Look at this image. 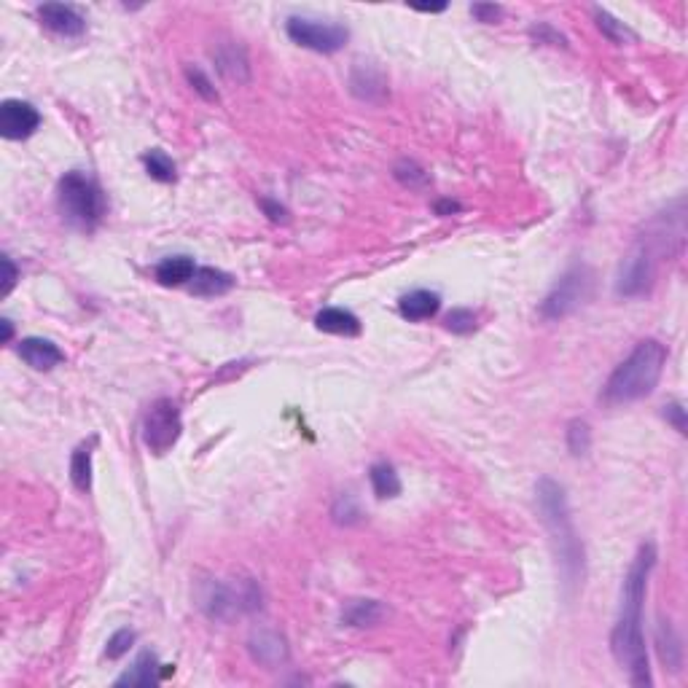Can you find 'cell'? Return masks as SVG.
<instances>
[{"instance_id": "cell-24", "label": "cell", "mask_w": 688, "mask_h": 688, "mask_svg": "<svg viewBox=\"0 0 688 688\" xmlns=\"http://www.w3.org/2000/svg\"><path fill=\"white\" fill-rule=\"evenodd\" d=\"M368 479H371V487L376 493V498H398L401 495V479L395 474V468L390 463H376L371 466L368 471Z\"/></svg>"}, {"instance_id": "cell-13", "label": "cell", "mask_w": 688, "mask_h": 688, "mask_svg": "<svg viewBox=\"0 0 688 688\" xmlns=\"http://www.w3.org/2000/svg\"><path fill=\"white\" fill-rule=\"evenodd\" d=\"M349 89L358 100L382 103L387 95V78L374 62H355V68L349 73Z\"/></svg>"}, {"instance_id": "cell-20", "label": "cell", "mask_w": 688, "mask_h": 688, "mask_svg": "<svg viewBox=\"0 0 688 688\" xmlns=\"http://www.w3.org/2000/svg\"><path fill=\"white\" fill-rule=\"evenodd\" d=\"M315 326L326 334H337V337H355L360 334V321L342 307H326L315 315Z\"/></svg>"}, {"instance_id": "cell-4", "label": "cell", "mask_w": 688, "mask_h": 688, "mask_svg": "<svg viewBox=\"0 0 688 688\" xmlns=\"http://www.w3.org/2000/svg\"><path fill=\"white\" fill-rule=\"evenodd\" d=\"M57 207L70 226L89 231L105 218L108 199L92 175L65 172L57 183Z\"/></svg>"}, {"instance_id": "cell-19", "label": "cell", "mask_w": 688, "mask_h": 688, "mask_svg": "<svg viewBox=\"0 0 688 688\" xmlns=\"http://www.w3.org/2000/svg\"><path fill=\"white\" fill-rule=\"evenodd\" d=\"M387 616V608L379 600H347L342 608V624L347 627H374Z\"/></svg>"}, {"instance_id": "cell-7", "label": "cell", "mask_w": 688, "mask_h": 688, "mask_svg": "<svg viewBox=\"0 0 688 688\" xmlns=\"http://www.w3.org/2000/svg\"><path fill=\"white\" fill-rule=\"evenodd\" d=\"M654 253H656V242L651 237L632 245V250L627 253V258L619 267V277H616L619 296L635 299V296L648 294V288L654 285V275H656Z\"/></svg>"}, {"instance_id": "cell-18", "label": "cell", "mask_w": 688, "mask_h": 688, "mask_svg": "<svg viewBox=\"0 0 688 688\" xmlns=\"http://www.w3.org/2000/svg\"><path fill=\"white\" fill-rule=\"evenodd\" d=\"M439 310H441V296L433 291H412V294L401 296V302H398V312L412 323L428 321Z\"/></svg>"}, {"instance_id": "cell-26", "label": "cell", "mask_w": 688, "mask_h": 688, "mask_svg": "<svg viewBox=\"0 0 688 688\" xmlns=\"http://www.w3.org/2000/svg\"><path fill=\"white\" fill-rule=\"evenodd\" d=\"M143 165H146V172H149L154 180H159V183H172V180L177 177L175 162H172L162 149H154V151L143 154Z\"/></svg>"}, {"instance_id": "cell-38", "label": "cell", "mask_w": 688, "mask_h": 688, "mask_svg": "<svg viewBox=\"0 0 688 688\" xmlns=\"http://www.w3.org/2000/svg\"><path fill=\"white\" fill-rule=\"evenodd\" d=\"M455 210H460V204H457V202H439V204H436V213H439V215H444V213H455Z\"/></svg>"}, {"instance_id": "cell-11", "label": "cell", "mask_w": 688, "mask_h": 688, "mask_svg": "<svg viewBox=\"0 0 688 688\" xmlns=\"http://www.w3.org/2000/svg\"><path fill=\"white\" fill-rule=\"evenodd\" d=\"M248 651L267 670H277V667L288 665V659H291L288 640L275 629H253V635L248 640Z\"/></svg>"}, {"instance_id": "cell-40", "label": "cell", "mask_w": 688, "mask_h": 688, "mask_svg": "<svg viewBox=\"0 0 688 688\" xmlns=\"http://www.w3.org/2000/svg\"><path fill=\"white\" fill-rule=\"evenodd\" d=\"M447 5L441 3V5H414V11H425V14H439V11H444Z\"/></svg>"}, {"instance_id": "cell-35", "label": "cell", "mask_w": 688, "mask_h": 688, "mask_svg": "<svg viewBox=\"0 0 688 688\" xmlns=\"http://www.w3.org/2000/svg\"><path fill=\"white\" fill-rule=\"evenodd\" d=\"M665 417H667V422L675 425L678 433H686V409H683V403H667Z\"/></svg>"}, {"instance_id": "cell-17", "label": "cell", "mask_w": 688, "mask_h": 688, "mask_svg": "<svg viewBox=\"0 0 688 688\" xmlns=\"http://www.w3.org/2000/svg\"><path fill=\"white\" fill-rule=\"evenodd\" d=\"M162 678H165V665H159L151 651H143L138 662L116 681V686H157Z\"/></svg>"}, {"instance_id": "cell-25", "label": "cell", "mask_w": 688, "mask_h": 688, "mask_svg": "<svg viewBox=\"0 0 688 688\" xmlns=\"http://www.w3.org/2000/svg\"><path fill=\"white\" fill-rule=\"evenodd\" d=\"M594 19L600 32L611 41V43H638V32H632L624 22H619L611 11L605 8H594Z\"/></svg>"}, {"instance_id": "cell-23", "label": "cell", "mask_w": 688, "mask_h": 688, "mask_svg": "<svg viewBox=\"0 0 688 688\" xmlns=\"http://www.w3.org/2000/svg\"><path fill=\"white\" fill-rule=\"evenodd\" d=\"M92 444H95V439L89 444H81L70 457V479L78 493L92 490Z\"/></svg>"}, {"instance_id": "cell-15", "label": "cell", "mask_w": 688, "mask_h": 688, "mask_svg": "<svg viewBox=\"0 0 688 688\" xmlns=\"http://www.w3.org/2000/svg\"><path fill=\"white\" fill-rule=\"evenodd\" d=\"M16 352H19V358H22L30 368H35V371H51L54 366H59V363L65 360V352H62L57 344L49 342V339H41V337H27V339H22L19 347H16Z\"/></svg>"}, {"instance_id": "cell-12", "label": "cell", "mask_w": 688, "mask_h": 688, "mask_svg": "<svg viewBox=\"0 0 688 688\" xmlns=\"http://www.w3.org/2000/svg\"><path fill=\"white\" fill-rule=\"evenodd\" d=\"M38 19L46 30L62 35V38H76L86 30V19L65 3H43L38 5Z\"/></svg>"}, {"instance_id": "cell-36", "label": "cell", "mask_w": 688, "mask_h": 688, "mask_svg": "<svg viewBox=\"0 0 688 688\" xmlns=\"http://www.w3.org/2000/svg\"><path fill=\"white\" fill-rule=\"evenodd\" d=\"M261 207H264V213H267L275 223H285V221H288V210H285L283 204H277V202H272V199H261Z\"/></svg>"}, {"instance_id": "cell-9", "label": "cell", "mask_w": 688, "mask_h": 688, "mask_svg": "<svg viewBox=\"0 0 688 688\" xmlns=\"http://www.w3.org/2000/svg\"><path fill=\"white\" fill-rule=\"evenodd\" d=\"M183 430L180 406L172 398H159L149 406L143 420V441L154 455H167Z\"/></svg>"}, {"instance_id": "cell-34", "label": "cell", "mask_w": 688, "mask_h": 688, "mask_svg": "<svg viewBox=\"0 0 688 688\" xmlns=\"http://www.w3.org/2000/svg\"><path fill=\"white\" fill-rule=\"evenodd\" d=\"M471 14L484 22V24H495L501 16H503V5H495V3H474L471 5Z\"/></svg>"}, {"instance_id": "cell-5", "label": "cell", "mask_w": 688, "mask_h": 688, "mask_svg": "<svg viewBox=\"0 0 688 688\" xmlns=\"http://www.w3.org/2000/svg\"><path fill=\"white\" fill-rule=\"evenodd\" d=\"M196 605L213 621H231L240 613H256L264 605L261 586L253 578H240L237 584L202 581L196 586Z\"/></svg>"}, {"instance_id": "cell-2", "label": "cell", "mask_w": 688, "mask_h": 688, "mask_svg": "<svg viewBox=\"0 0 688 688\" xmlns=\"http://www.w3.org/2000/svg\"><path fill=\"white\" fill-rule=\"evenodd\" d=\"M535 501H538L540 519H543V524L551 535V543H554L562 584H565L567 592H573L584 584L586 551H584V543H581V538L575 532V524H573V516H570L567 493L559 482L543 476L535 484Z\"/></svg>"}, {"instance_id": "cell-39", "label": "cell", "mask_w": 688, "mask_h": 688, "mask_svg": "<svg viewBox=\"0 0 688 688\" xmlns=\"http://www.w3.org/2000/svg\"><path fill=\"white\" fill-rule=\"evenodd\" d=\"M0 326H3V344L11 342V334H14V326H11V321H0Z\"/></svg>"}, {"instance_id": "cell-28", "label": "cell", "mask_w": 688, "mask_h": 688, "mask_svg": "<svg viewBox=\"0 0 688 688\" xmlns=\"http://www.w3.org/2000/svg\"><path fill=\"white\" fill-rule=\"evenodd\" d=\"M186 78H188V84L194 86V92H196L202 100H207V103H218V92H215L213 81L204 76V70H202V68L188 65V68H186Z\"/></svg>"}, {"instance_id": "cell-32", "label": "cell", "mask_w": 688, "mask_h": 688, "mask_svg": "<svg viewBox=\"0 0 688 688\" xmlns=\"http://www.w3.org/2000/svg\"><path fill=\"white\" fill-rule=\"evenodd\" d=\"M447 329L455 334H471L476 329V315L471 310H452L447 315Z\"/></svg>"}, {"instance_id": "cell-29", "label": "cell", "mask_w": 688, "mask_h": 688, "mask_svg": "<svg viewBox=\"0 0 688 688\" xmlns=\"http://www.w3.org/2000/svg\"><path fill=\"white\" fill-rule=\"evenodd\" d=\"M395 177L403 183V186H409V188H420V186H428V172L422 170L417 162H409V159H403V162H398L395 165Z\"/></svg>"}, {"instance_id": "cell-30", "label": "cell", "mask_w": 688, "mask_h": 688, "mask_svg": "<svg viewBox=\"0 0 688 688\" xmlns=\"http://www.w3.org/2000/svg\"><path fill=\"white\" fill-rule=\"evenodd\" d=\"M135 632L132 629H119L111 640H108V648H105V656L108 659H122L124 654H130L132 643H135Z\"/></svg>"}, {"instance_id": "cell-37", "label": "cell", "mask_w": 688, "mask_h": 688, "mask_svg": "<svg viewBox=\"0 0 688 688\" xmlns=\"http://www.w3.org/2000/svg\"><path fill=\"white\" fill-rule=\"evenodd\" d=\"M3 296H8L11 294V288H14V283H16V267H14V261L8 258V256H3Z\"/></svg>"}, {"instance_id": "cell-14", "label": "cell", "mask_w": 688, "mask_h": 688, "mask_svg": "<svg viewBox=\"0 0 688 688\" xmlns=\"http://www.w3.org/2000/svg\"><path fill=\"white\" fill-rule=\"evenodd\" d=\"M213 59H215L218 73L229 84H248L250 81V59H248V54L240 43H234V41L218 43L213 49Z\"/></svg>"}, {"instance_id": "cell-6", "label": "cell", "mask_w": 688, "mask_h": 688, "mask_svg": "<svg viewBox=\"0 0 688 688\" xmlns=\"http://www.w3.org/2000/svg\"><path fill=\"white\" fill-rule=\"evenodd\" d=\"M594 288V275L586 264H575L570 267L559 283L548 291V296L540 304V318L546 321H562L567 315H573L589 296Z\"/></svg>"}, {"instance_id": "cell-31", "label": "cell", "mask_w": 688, "mask_h": 688, "mask_svg": "<svg viewBox=\"0 0 688 688\" xmlns=\"http://www.w3.org/2000/svg\"><path fill=\"white\" fill-rule=\"evenodd\" d=\"M334 519L339 521V524H358L360 521V506H358V501L352 498V495H342L337 503H334Z\"/></svg>"}, {"instance_id": "cell-27", "label": "cell", "mask_w": 688, "mask_h": 688, "mask_svg": "<svg viewBox=\"0 0 688 688\" xmlns=\"http://www.w3.org/2000/svg\"><path fill=\"white\" fill-rule=\"evenodd\" d=\"M565 439H567V449L573 457H584L592 447V428L586 420H573L565 430Z\"/></svg>"}, {"instance_id": "cell-1", "label": "cell", "mask_w": 688, "mask_h": 688, "mask_svg": "<svg viewBox=\"0 0 688 688\" xmlns=\"http://www.w3.org/2000/svg\"><path fill=\"white\" fill-rule=\"evenodd\" d=\"M656 546L648 540L640 546L638 557L629 565V573L621 586V611L619 621L611 632V651L616 662L629 673L632 686H651V667H648V651L643 638V600L648 589V578L656 567Z\"/></svg>"}, {"instance_id": "cell-21", "label": "cell", "mask_w": 688, "mask_h": 688, "mask_svg": "<svg viewBox=\"0 0 688 688\" xmlns=\"http://www.w3.org/2000/svg\"><path fill=\"white\" fill-rule=\"evenodd\" d=\"M656 643H659V656H662V662H665L673 673H678V670L683 667V646H681V638H678V632H675V627H673L670 621H659V627H656Z\"/></svg>"}, {"instance_id": "cell-22", "label": "cell", "mask_w": 688, "mask_h": 688, "mask_svg": "<svg viewBox=\"0 0 688 688\" xmlns=\"http://www.w3.org/2000/svg\"><path fill=\"white\" fill-rule=\"evenodd\" d=\"M196 272V264L194 258L188 256H172V258H165L159 267H157V280L162 285H183V283H191Z\"/></svg>"}, {"instance_id": "cell-16", "label": "cell", "mask_w": 688, "mask_h": 688, "mask_svg": "<svg viewBox=\"0 0 688 688\" xmlns=\"http://www.w3.org/2000/svg\"><path fill=\"white\" fill-rule=\"evenodd\" d=\"M188 288L194 296H223L234 288V277L215 267H196Z\"/></svg>"}, {"instance_id": "cell-10", "label": "cell", "mask_w": 688, "mask_h": 688, "mask_svg": "<svg viewBox=\"0 0 688 688\" xmlns=\"http://www.w3.org/2000/svg\"><path fill=\"white\" fill-rule=\"evenodd\" d=\"M41 127V113L24 100H3L0 105V135L5 140H27Z\"/></svg>"}, {"instance_id": "cell-8", "label": "cell", "mask_w": 688, "mask_h": 688, "mask_svg": "<svg viewBox=\"0 0 688 688\" xmlns=\"http://www.w3.org/2000/svg\"><path fill=\"white\" fill-rule=\"evenodd\" d=\"M285 32L294 43L318 54H337L349 41V30L344 24L310 19V16H291L285 24Z\"/></svg>"}, {"instance_id": "cell-3", "label": "cell", "mask_w": 688, "mask_h": 688, "mask_svg": "<svg viewBox=\"0 0 688 688\" xmlns=\"http://www.w3.org/2000/svg\"><path fill=\"white\" fill-rule=\"evenodd\" d=\"M667 347L659 339H643L608 376L600 401L605 406H627L651 395L665 374Z\"/></svg>"}, {"instance_id": "cell-33", "label": "cell", "mask_w": 688, "mask_h": 688, "mask_svg": "<svg viewBox=\"0 0 688 688\" xmlns=\"http://www.w3.org/2000/svg\"><path fill=\"white\" fill-rule=\"evenodd\" d=\"M530 35H532L538 43H548V46H567L565 35H562V32H557V30H554L551 24H546V22L532 24V27H530Z\"/></svg>"}]
</instances>
